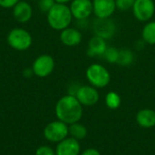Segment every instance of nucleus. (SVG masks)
<instances>
[{
  "label": "nucleus",
  "instance_id": "nucleus-10",
  "mask_svg": "<svg viewBox=\"0 0 155 155\" xmlns=\"http://www.w3.org/2000/svg\"><path fill=\"white\" fill-rule=\"evenodd\" d=\"M83 106H94L100 99L98 89L92 85L80 86L74 95Z\"/></svg>",
  "mask_w": 155,
  "mask_h": 155
},
{
  "label": "nucleus",
  "instance_id": "nucleus-23",
  "mask_svg": "<svg viewBox=\"0 0 155 155\" xmlns=\"http://www.w3.org/2000/svg\"><path fill=\"white\" fill-rule=\"evenodd\" d=\"M55 4L54 0H38V7L40 11L47 13Z\"/></svg>",
  "mask_w": 155,
  "mask_h": 155
},
{
  "label": "nucleus",
  "instance_id": "nucleus-25",
  "mask_svg": "<svg viewBox=\"0 0 155 155\" xmlns=\"http://www.w3.org/2000/svg\"><path fill=\"white\" fill-rule=\"evenodd\" d=\"M20 0H0V6L2 8H13Z\"/></svg>",
  "mask_w": 155,
  "mask_h": 155
},
{
  "label": "nucleus",
  "instance_id": "nucleus-24",
  "mask_svg": "<svg viewBox=\"0 0 155 155\" xmlns=\"http://www.w3.org/2000/svg\"><path fill=\"white\" fill-rule=\"evenodd\" d=\"M35 155H55V152L49 146H41L35 151Z\"/></svg>",
  "mask_w": 155,
  "mask_h": 155
},
{
  "label": "nucleus",
  "instance_id": "nucleus-6",
  "mask_svg": "<svg viewBox=\"0 0 155 155\" xmlns=\"http://www.w3.org/2000/svg\"><path fill=\"white\" fill-rule=\"evenodd\" d=\"M55 67L54 59L52 56L43 54L38 56L32 64V69L34 74L41 79L50 76Z\"/></svg>",
  "mask_w": 155,
  "mask_h": 155
},
{
  "label": "nucleus",
  "instance_id": "nucleus-18",
  "mask_svg": "<svg viewBox=\"0 0 155 155\" xmlns=\"http://www.w3.org/2000/svg\"><path fill=\"white\" fill-rule=\"evenodd\" d=\"M134 60V52L130 48H123L119 51V58L117 64L121 67H129Z\"/></svg>",
  "mask_w": 155,
  "mask_h": 155
},
{
  "label": "nucleus",
  "instance_id": "nucleus-5",
  "mask_svg": "<svg viewBox=\"0 0 155 155\" xmlns=\"http://www.w3.org/2000/svg\"><path fill=\"white\" fill-rule=\"evenodd\" d=\"M68 134V124L59 120L48 123L44 129L45 138L51 143H59L65 139Z\"/></svg>",
  "mask_w": 155,
  "mask_h": 155
},
{
  "label": "nucleus",
  "instance_id": "nucleus-19",
  "mask_svg": "<svg viewBox=\"0 0 155 155\" xmlns=\"http://www.w3.org/2000/svg\"><path fill=\"white\" fill-rule=\"evenodd\" d=\"M68 129H69V134L76 140L84 139L87 135L86 128L83 124H80L78 122H74L73 124H70Z\"/></svg>",
  "mask_w": 155,
  "mask_h": 155
},
{
  "label": "nucleus",
  "instance_id": "nucleus-17",
  "mask_svg": "<svg viewBox=\"0 0 155 155\" xmlns=\"http://www.w3.org/2000/svg\"><path fill=\"white\" fill-rule=\"evenodd\" d=\"M143 40L149 45H155V21H148L142 30Z\"/></svg>",
  "mask_w": 155,
  "mask_h": 155
},
{
  "label": "nucleus",
  "instance_id": "nucleus-9",
  "mask_svg": "<svg viewBox=\"0 0 155 155\" xmlns=\"http://www.w3.org/2000/svg\"><path fill=\"white\" fill-rule=\"evenodd\" d=\"M69 7L73 17L77 21L86 20L93 14L92 0H72Z\"/></svg>",
  "mask_w": 155,
  "mask_h": 155
},
{
  "label": "nucleus",
  "instance_id": "nucleus-3",
  "mask_svg": "<svg viewBox=\"0 0 155 155\" xmlns=\"http://www.w3.org/2000/svg\"><path fill=\"white\" fill-rule=\"evenodd\" d=\"M85 77L90 85L96 89H104L111 82L109 70L99 63H93L85 70Z\"/></svg>",
  "mask_w": 155,
  "mask_h": 155
},
{
  "label": "nucleus",
  "instance_id": "nucleus-8",
  "mask_svg": "<svg viewBox=\"0 0 155 155\" xmlns=\"http://www.w3.org/2000/svg\"><path fill=\"white\" fill-rule=\"evenodd\" d=\"M93 30L94 35L99 36L105 40L112 38L116 32V25L111 17L97 18L93 23Z\"/></svg>",
  "mask_w": 155,
  "mask_h": 155
},
{
  "label": "nucleus",
  "instance_id": "nucleus-22",
  "mask_svg": "<svg viewBox=\"0 0 155 155\" xmlns=\"http://www.w3.org/2000/svg\"><path fill=\"white\" fill-rule=\"evenodd\" d=\"M135 0H115L116 9L121 11H128L133 8Z\"/></svg>",
  "mask_w": 155,
  "mask_h": 155
},
{
  "label": "nucleus",
  "instance_id": "nucleus-27",
  "mask_svg": "<svg viewBox=\"0 0 155 155\" xmlns=\"http://www.w3.org/2000/svg\"><path fill=\"white\" fill-rule=\"evenodd\" d=\"M82 155H101L100 154V153L97 151V150H95V149H87V150H85Z\"/></svg>",
  "mask_w": 155,
  "mask_h": 155
},
{
  "label": "nucleus",
  "instance_id": "nucleus-2",
  "mask_svg": "<svg viewBox=\"0 0 155 155\" xmlns=\"http://www.w3.org/2000/svg\"><path fill=\"white\" fill-rule=\"evenodd\" d=\"M73 15L70 7L65 4L55 3L54 6L46 13V20L50 27L54 30L62 31L70 26L73 21Z\"/></svg>",
  "mask_w": 155,
  "mask_h": 155
},
{
  "label": "nucleus",
  "instance_id": "nucleus-16",
  "mask_svg": "<svg viewBox=\"0 0 155 155\" xmlns=\"http://www.w3.org/2000/svg\"><path fill=\"white\" fill-rule=\"evenodd\" d=\"M137 123L143 128L155 126V111L152 109H143L136 115Z\"/></svg>",
  "mask_w": 155,
  "mask_h": 155
},
{
  "label": "nucleus",
  "instance_id": "nucleus-12",
  "mask_svg": "<svg viewBox=\"0 0 155 155\" xmlns=\"http://www.w3.org/2000/svg\"><path fill=\"white\" fill-rule=\"evenodd\" d=\"M83 39V35L78 28L68 26L60 31V41L66 47H76Z\"/></svg>",
  "mask_w": 155,
  "mask_h": 155
},
{
  "label": "nucleus",
  "instance_id": "nucleus-4",
  "mask_svg": "<svg viewBox=\"0 0 155 155\" xmlns=\"http://www.w3.org/2000/svg\"><path fill=\"white\" fill-rule=\"evenodd\" d=\"M6 41L13 49L17 51H25L31 47L33 38L31 34L25 28L15 27L9 31Z\"/></svg>",
  "mask_w": 155,
  "mask_h": 155
},
{
  "label": "nucleus",
  "instance_id": "nucleus-20",
  "mask_svg": "<svg viewBox=\"0 0 155 155\" xmlns=\"http://www.w3.org/2000/svg\"><path fill=\"white\" fill-rule=\"evenodd\" d=\"M121 96L115 91H110L105 96V104L111 110L118 109L121 105Z\"/></svg>",
  "mask_w": 155,
  "mask_h": 155
},
{
  "label": "nucleus",
  "instance_id": "nucleus-11",
  "mask_svg": "<svg viewBox=\"0 0 155 155\" xmlns=\"http://www.w3.org/2000/svg\"><path fill=\"white\" fill-rule=\"evenodd\" d=\"M93 13L97 18L111 17L116 10L115 0H92Z\"/></svg>",
  "mask_w": 155,
  "mask_h": 155
},
{
  "label": "nucleus",
  "instance_id": "nucleus-15",
  "mask_svg": "<svg viewBox=\"0 0 155 155\" xmlns=\"http://www.w3.org/2000/svg\"><path fill=\"white\" fill-rule=\"evenodd\" d=\"M106 48H107L106 40L99 36L94 35L88 41L87 55L89 57H96V56L103 57Z\"/></svg>",
  "mask_w": 155,
  "mask_h": 155
},
{
  "label": "nucleus",
  "instance_id": "nucleus-13",
  "mask_svg": "<svg viewBox=\"0 0 155 155\" xmlns=\"http://www.w3.org/2000/svg\"><path fill=\"white\" fill-rule=\"evenodd\" d=\"M32 16H33V7L26 1L20 0L13 7V16L17 22L21 24H25L30 21Z\"/></svg>",
  "mask_w": 155,
  "mask_h": 155
},
{
  "label": "nucleus",
  "instance_id": "nucleus-21",
  "mask_svg": "<svg viewBox=\"0 0 155 155\" xmlns=\"http://www.w3.org/2000/svg\"><path fill=\"white\" fill-rule=\"evenodd\" d=\"M119 51L120 50L114 47H107L103 57L106 62L110 64H117L118 58H119Z\"/></svg>",
  "mask_w": 155,
  "mask_h": 155
},
{
  "label": "nucleus",
  "instance_id": "nucleus-7",
  "mask_svg": "<svg viewBox=\"0 0 155 155\" xmlns=\"http://www.w3.org/2000/svg\"><path fill=\"white\" fill-rule=\"evenodd\" d=\"M134 17L140 22L150 21L155 14L153 0H135L132 8Z\"/></svg>",
  "mask_w": 155,
  "mask_h": 155
},
{
  "label": "nucleus",
  "instance_id": "nucleus-14",
  "mask_svg": "<svg viewBox=\"0 0 155 155\" xmlns=\"http://www.w3.org/2000/svg\"><path fill=\"white\" fill-rule=\"evenodd\" d=\"M80 153V144L78 140L70 137L65 138L59 142L56 149L55 155H78Z\"/></svg>",
  "mask_w": 155,
  "mask_h": 155
},
{
  "label": "nucleus",
  "instance_id": "nucleus-1",
  "mask_svg": "<svg viewBox=\"0 0 155 155\" xmlns=\"http://www.w3.org/2000/svg\"><path fill=\"white\" fill-rule=\"evenodd\" d=\"M54 111L59 121L70 125L81 120L83 116V105L75 96L67 94L58 100Z\"/></svg>",
  "mask_w": 155,
  "mask_h": 155
},
{
  "label": "nucleus",
  "instance_id": "nucleus-26",
  "mask_svg": "<svg viewBox=\"0 0 155 155\" xmlns=\"http://www.w3.org/2000/svg\"><path fill=\"white\" fill-rule=\"evenodd\" d=\"M34 75H35V74H34V71H33V69H32V67H31L30 69L26 68V69H25L24 71H23V76H24L25 78H31V77L34 76Z\"/></svg>",
  "mask_w": 155,
  "mask_h": 155
},
{
  "label": "nucleus",
  "instance_id": "nucleus-28",
  "mask_svg": "<svg viewBox=\"0 0 155 155\" xmlns=\"http://www.w3.org/2000/svg\"><path fill=\"white\" fill-rule=\"evenodd\" d=\"M55 1V3H58V4H68V3H70L72 0H54Z\"/></svg>",
  "mask_w": 155,
  "mask_h": 155
}]
</instances>
